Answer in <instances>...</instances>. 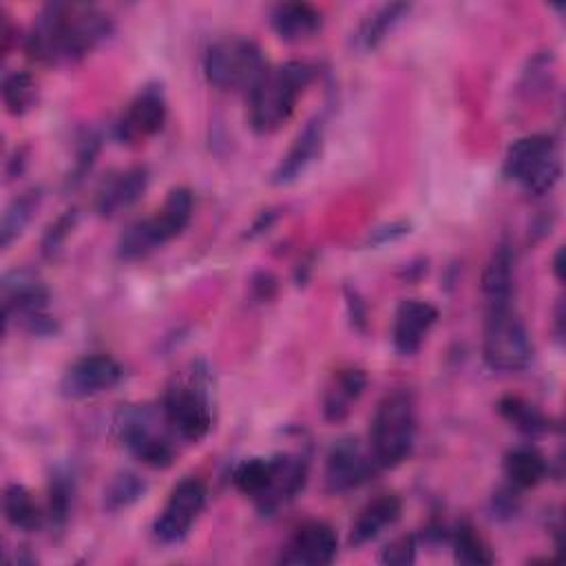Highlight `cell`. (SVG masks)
<instances>
[{
  "label": "cell",
  "mask_w": 566,
  "mask_h": 566,
  "mask_svg": "<svg viewBox=\"0 0 566 566\" xmlns=\"http://www.w3.org/2000/svg\"><path fill=\"white\" fill-rule=\"evenodd\" d=\"M113 33L106 11L86 2H51L33 20L24 51L40 64H73Z\"/></svg>",
  "instance_id": "cell-1"
},
{
  "label": "cell",
  "mask_w": 566,
  "mask_h": 566,
  "mask_svg": "<svg viewBox=\"0 0 566 566\" xmlns=\"http://www.w3.org/2000/svg\"><path fill=\"white\" fill-rule=\"evenodd\" d=\"M316 66L303 60H290L268 66L261 80L248 93V122L259 135L274 133L294 113L298 97L312 84Z\"/></svg>",
  "instance_id": "cell-2"
},
{
  "label": "cell",
  "mask_w": 566,
  "mask_h": 566,
  "mask_svg": "<svg viewBox=\"0 0 566 566\" xmlns=\"http://www.w3.org/2000/svg\"><path fill=\"white\" fill-rule=\"evenodd\" d=\"M307 480V460L301 455L279 453L270 458H248L232 473L234 486L252 497L256 506L272 515L294 500Z\"/></svg>",
  "instance_id": "cell-3"
},
{
  "label": "cell",
  "mask_w": 566,
  "mask_h": 566,
  "mask_svg": "<svg viewBox=\"0 0 566 566\" xmlns=\"http://www.w3.org/2000/svg\"><path fill=\"white\" fill-rule=\"evenodd\" d=\"M210 371L203 363H192L186 371L177 374L161 396V413L184 442H199L212 429V394Z\"/></svg>",
  "instance_id": "cell-4"
},
{
  "label": "cell",
  "mask_w": 566,
  "mask_h": 566,
  "mask_svg": "<svg viewBox=\"0 0 566 566\" xmlns=\"http://www.w3.org/2000/svg\"><path fill=\"white\" fill-rule=\"evenodd\" d=\"M416 440V402L405 389L389 391L369 427V453L378 469H394L411 455Z\"/></svg>",
  "instance_id": "cell-5"
},
{
  "label": "cell",
  "mask_w": 566,
  "mask_h": 566,
  "mask_svg": "<svg viewBox=\"0 0 566 566\" xmlns=\"http://www.w3.org/2000/svg\"><path fill=\"white\" fill-rule=\"evenodd\" d=\"M265 71L268 62L261 46L243 35L221 38L203 55V75L219 91L250 93Z\"/></svg>",
  "instance_id": "cell-6"
},
{
  "label": "cell",
  "mask_w": 566,
  "mask_h": 566,
  "mask_svg": "<svg viewBox=\"0 0 566 566\" xmlns=\"http://www.w3.org/2000/svg\"><path fill=\"white\" fill-rule=\"evenodd\" d=\"M192 217V192L188 188H172L161 208L148 217L130 223L119 241L117 256L124 261H137L166 245L184 232Z\"/></svg>",
  "instance_id": "cell-7"
},
{
  "label": "cell",
  "mask_w": 566,
  "mask_h": 566,
  "mask_svg": "<svg viewBox=\"0 0 566 566\" xmlns=\"http://www.w3.org/2000/svg\"><path fill=\"white\" fill-rule=\"evenodd\" d=\"M502 172L526 195H546L562 175L559 146L555 137L546 133H535L515 139L504 155Z\"/></svg>",
  "instance_id": "cell-8"
},
{
  "label": "cell",
  "mask_w": 566,
  "mask_h": 566,
  "mask_svg": "<svg viewBox=\"0 0 566 566\" xmlns=\"http://www.w3.org/2000/svg\"><path fill=\"white\" fill-rule=\"evenodd\" d=\"M115 433L122 444L144 464L166 469L175 460V433L170 431L161 409L126 407L115 416Z\"/></svg>",
  "instance_id": "cell-9"
},
{
  "label": "cell",
  "mask_w": 566,
  "mask_h": 566,
  "mask_svg": "<svg viewBox=\"0 0 566 566\" xmlns=\"http://www.w3.org/2000/svg\"><path fill=\"white\" fill-rule=\"evenodd\" d=\"M482 354L495 371H522L531 365L533 340L511 303L486 307Z\"/></svg>",
  "instance_id": "cell-10"
},
{
  "label": "cell",
  "mask_w": 566,
  "mask_h": 566,
  "mask_svg": "<svg viewBox=\"0 0 566 566\" xmlns=\"http://www.w3.org/2000/svg\"><path fill=\"white\" fill-rule=\"evenodd\" d=\"M4 327L13 321L35 336L55 332V318L49 314V287L29 270H11L2 276Z\"/></svg>",
  "instance_id": "cell-11"
},
{
  "label": "cell",
  "mask_w": 566,
  "mask_h": 566,
  "mask_svg": "<svg viewBox=\"0 0 566 566\" xmlns=\"http://www.w3.org/2000/svg\"><path fill=\"white\" fill-rule=\"evenodd\" d=\"M208 500L206 484L197 478H186L181 480L168 495L164 509L153 522V535L161 544H177L181 542L197 517L201 515L203 506Z\"/></svg>",
  "instance_id": "cell-12"
},
{
  "label": "cell",
  "mask_w": 566,
  "mask_h": 566,
  "mask_svg": "<svg viewBox=\"0 0 566 566\" xmlns=\"http://www.w3.org/2000/svg\"><path fill=\"white\" fill-rule=\"evenodd\" d=\"M124 378V367L108 354H86L73 360L60 378V394L71 400L91 398L117 387Z\"/></svg>",
  "instance_id": "cell-13"
},
{
  "label": "cell",
  "mask_w": 566,
  "mask_h": 566,
  "mask_svg": "<svg viewBox=\"0 0 566 566\" xmlns=\"http://www.w3.org/2000/svg\"><path fill=\"white\" fill-rule=\"evenodd\" d=\"M166 115L168 104L161 84H146L115 122V137L122 144H139L161 130Z\"/></svg>",
  "instance_id": "cell-14"
},
{
  "label": "cell",
  "mask_w": 566,
  "mask_h": 566,
  "mask_svg": "<svg viewBox=\"0 0 566 566\" xmlns=\"http://www.w3.org/2000/svg\"><path fill=\"white\" fill-rule=\"evenodd\" d=\"M378 467L358 440L343 438L332 444L325 460V484L332 493L358 489L376 475Z\"/></svg>",
  "instance_id": "cell-15"
},
{
  "label": "cell",
  "mask_w": 566,
  "mask_h": 566,
  "mask_svg": "<svg viewBox=\"0 0 566 566\" xmlns=\"http://www.w3.org/2000/svg\"><path fill=\"white\" fill-rule=\"evenodd\" d=\"M338 537L336 531L323 520L303 522L281 551L279 562L292 566H325L336 559Z\"/></svg>",
  "instance_id": "cell-16"
},
{
  "label": "cell",
  "mask_w": 566,
  "mask_h": 566,
  "mask_svg": "<svg viewBox=\"0 0 566 566\" xmlns=\"http://www.w3.org/2000/svg\"><path fill=\"white\" fill-rule=\"evenodd\" d=\"M323 139H325V119L316 115L298 130L287 153L281 157V161L272 170V184L285 186L296 181L318 159L323 150Z\"/></svg>",
  "instance_id": "cell-17"
},
{
  "label": "cell",
  "mask_w": 566,
  "mask_h": 566,
  "mask_svg": "<svg viewBox=\"0 0 566 566\" xmlns=\"http://www.w3.org/2000/svg\"><path fill=\"white\" fill-rule=\"evenodd\" d=\"M438 321V310L429 301L407 298L398 305L391 327V343L400 356L416 354L431 327Z\"/></svg>",
  "instance_id": "cell-18"
},
{
  "label": "cell",
  "mask_w": 566,
  "mask_h": 566,
  "mask_svg": "<svg viewBox=\"0 0 566 566\" xmlns=\"http://www.w3.org/2000/svg\"><path fill=\"white\" fill-rule=\"evenodd\" d=\"M150 172L146 166H130L104 181L97 192L95 208L102 217H115L139 201L148 188Z\"/></svg>",
  "instance_id": "cell-19"
},
{
  "label": "cell",
  "mask_w": 566,
  "mask_h": 566,
  "mask_svg": "<svg viewBox=\"0 0 566 566\" xmlns=\"http://www.w3.org/2000/svg\"><path fill=\"white\" fill-rule=\"evenodd\" d=\"M402 515V502L398 495L391 493H382L374 500H369L358 517L352 524V533H349V544L352 546H363L371 539H376L385 528L394 526Z\"/></svg>",
  "instance_id": "cell-20"
},
{
  "label": "cell",
  "mask_w": 566,
  "mask_h": 566,
  "mask_svg": "<svg viewBox=\"0 0 566 566\" xmlns=\"http://www.w3.org/2000/svg\"><path fill=\"white\" fill-rule=\"evenodd\" d=\"M270 24L281 40L301 42L321 31L323 13L310 2H281L272 9Z\"/></svg>",
  "instance_id": "cell-21"
},
{
  "label": "cell",
  "mask_w": 566,
  "mask_h": 566,
  "mask_svg": "<svg viewBox=\"0 0 566 566\" xmlns=\"http://www.w3.org/2000/svg\"><path fill=\"white\" fill-rule=\"evenodd\" d=\"M367 385V376L363 369L356 367H347V369H338L323 396V413L329 422H340L349 416L352 407L358 402V398L363 396Z\"/></svg>",
  "instance_id": "cell-22"
},
{
  "label": "cell",
  "mask_w": 566,
  "mask_h": 566,
  "mask_svg": "<svg viewBox=\"0 0 566 566\" xmlns=\"http://www.w3.org/2000/svg\"><path fill=\"white\" fill-rule=\"evenodd\" d=\"M513 252L506 243L497 245L486 261L482 272V294L486 298V307L506 305L513 298Z\"/></svg>",
  "instance_id": "cell-23"
},
{
  "label": "cell",
  "mask_w": 566,
  "mask_h": 566,
  "mask_svg": "<svg viewBox=\"0 0 566 566\" xmlns=\"http://www.w3.org/2000/svg\"><path fill=\"white\" fill-rule=\"evenodd\" d=\"M411 4L407 2H387L376 7L356 31V46L363 51H374L385 42V38L409 15Z\"/></svg>",
  "instance_id": "cell-24"
},
{
  "label": "cell",
  "mask_w": 566,
  "mask_h": 566,
  "mask_svg": "<svg viewBox=\"0 0 566 566\" xmlns=\"http://www.w3.org/2000/svg\"><path fill=\"white\" fill-rule=\"evenodd\" d=\"M504 475L515 489H533L548 475V462L539 449L520 444L504 455Z\"/></svg>",
  "instance_id": "cell-25"
},
{
  "label": "cell",
  "mask_w": 566,
  "mask_h": 566,
  "mask_svg": "<svg viewBox=\"0 0 566 566\" xmlns=\"http://www.w3.org/2000/svg\"><path fill=\"white\" fill-rule=\"evenodd\" d=\"M2 511H4L7 522L13 528L24 531V533H31V531L40 528L42 520H44V513L40 511L31 491L24 484H18V482H13L4 489Z\"/></svg>",
  "instance_id": "cell-26"
},
{
  "label": "cell",
  "mask_w": 566,
  "mask_h": 566,
  "mask_svg": "<svg viewBox=\"0 0 566 566\" xmlns=\"http://www.w3.org/2000/svg\"><path fill=\"white\" fill-rule=\"evenodd\" d=\"M40 201H42L40 188L24 190L11 199V203L4 208V214L0 221V245L2 248H9L24 232V228L33 219Z\"/></svg>",
  "instance_id": "cell-27"
},
{
  "label": "cell",
  "mask_w": 566,
  "mask_h": 566,
  "mask_svg": "<svg viewBox=\"0 0 566 566\" xmlns=\"http://www.w3.org/2000/svg\"><path fill=\"white\" fill-rule=\"evenodd\" d=\"M497 411L500 416L511 424L515 427L517 431L526 433V436H539V433H546L548 431V418L535 407L531 405L528 400L520 398V396H504L500 402H497Z\"/></svg>",
  "instance_id": "cell-28"
},
{
  "label": "cell",
  "mask_w": 566,
  "mask_h": 566,
  "mask_svg": "<svg viewBox=\"0 0 566 566\" xmlns=\"http://www.w3.org/2000/svg\"><path fill=\"white\" fill-rule=\"evenodd\" d=\"M2 102L4 108L20 117L29 113L38 102V84L29 71H11L2 77Z\"/></svg>",
  "instance_id": "cell-29"
},
{
  "label": "cell",
  "mask_w": 566,
  "mask_h": 566,
  "mask_svg": "<svg viewBox=\"0 0 566 566\" xmlns=\"http://www.w3.org/2000/svg\"><path fill=\"white\" fill-rule=\"evenodd\" d=\"M451 544H453V557L458 564L478 566V564H493L495 559L484 537L469 524H460L453 531Z\"/></svg>",
  "instance_id": "cell-30"
},
{
  "label": "cell",
  "mask_w": 566,
  "mask_h": 566,
  "mask_svg": "<svg viewBox=\"0 0 566 566\" xmlns=\"http://www.w3.org/2000/svg\"><path fill=\"white\" fill-rule=\"evenodd\" d=\"M144 493H146V482L139 475L124 471V473H117L108 482V486L104 491V506L108 511H119V509L130 506L139 497H144Z\"/></svg>",
  "instance_id": "cell-31"
},
{
  "label": "cell",
  "mask_w": 566,
  "mask_h": 566,
  "mask_svg": "<svg viewBox=\"0 0 566 566\" xmlns=\"http://www.w3.org/2000/svg\"><path fill=\"white\" fill-rule=\"evenodd\" d=\"M73 495H75L73 475H69L66 471H55L49 484V513H46L55 526H62L69 520Z\"/></svg>",
  "instance_id": "cell-32"
},
{
  "label": "cell",
  "mask_w": 566,
  "mask_h": 566,
  "mask_svg": "<svg viewBox=\"0 0 566 566\" xmlns=\"http://www.w3.org/2000/svg\"><path fill=\"white\" fill-rule=\"evenodd\" d=\"M416 537L413 535H400L396 539H391L385 548H382V555H380V562L382 564H394V566H407V564H413L416 559Z\"/></svg>",
  "instance_id": "cell-33"
},
{
  "label": "cell",
  "mask_w": 566,
  "mask_h": 566,
  "mask_svg": "<svg viewBox=\"0 0 566 566\" xmlns=\"http://www.w3.org/2000/svg\"><path fill=\"white\" fill-rule=\"evenodd\" d=\"M97 150H99V137L88 130V133L80 139L75 170H73V177H71L69 181H80L82 175H86V170H91V166H93V161H95V157H97Z\"/></svg>",
  "instance_id": "cell-34"
},
{
  "label": "cell",
  "mask_w": 566,
  "mask_h": 566,
  "mask_svg": "<svg viewBox=\"0 0 566 566\" xmlns=\"http://www.w3.org/2000/svg\"><path fill=\"white\" fill-rule=\"evenodd\" d=\"M73 223H75V212H69V214H62V217L49 228V232L44 234V241H42L44 254H55V252H57L62 239L69 234V230L73 228Z\"/></svg>",
  "instance_id": "cell-35"
},
{
  "label": "cell",
  "mask_w": 566,
  "mask_h": 566,
  "mask_svg": "<svg viewBox=\"0 0 566 566\" xmlns=\"http://www.w3.org/2000/svg\"><path fill=\"white\" fill-rule=\"evenodd\" d=\"M517 489L515 486H506V489H500L495 495H493V511L497 515H513L517 511Z\"/></svg>",
  "instance_id": "cell-36"
}]
</instances>
